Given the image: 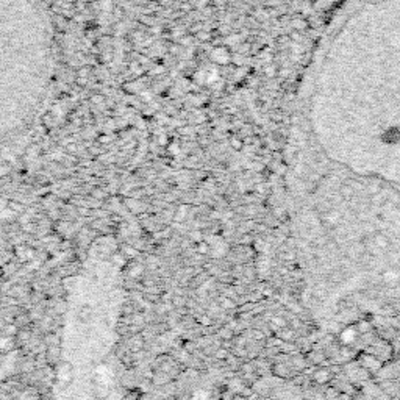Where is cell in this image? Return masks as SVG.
<instances>
[{"label":"cell","mask_w":400,"mask_h":400,"mask_svg":"<svg viewBox=\"0 0 400 400\" xmlns=\"http://www.w3.org/2000/svg\"><path fill=\"white\" fill-rule=\"evenodd\" d=\"M325 395H327V397H330V395H336V397H338V392H334L331 388H328V392H327Z\"/></svg>","instance_id":"cell-17"},{"label":"cell","mask_w":400,"mask_h":400,"mask_svg":"<svg viewBox=\"0 0 400 400\" xmlns=\"http://www.w3.org/2000/svg\"><path fill=\"white\" fill-rule=\"evenodd\" d=\"M273 374L279 375V377H288V375H289L288 367H286L285 364H280V363L273 366Z\"/></svg>","instance_id":"cell-7"},{"label":"cell","mask_w":400,"mask_h":400,"mask_svg":"<svg viewBox=\"0 0 400 400\" xmlns=\"http://www.w3.org/2000/svg\"><path fill=\"white\" fill-rule=\"evenodd\" d=\"M91 318H92V308L89 305H83L81 306V310H80V319H81V322H89L91 321Z\"/></svg>","instance_id":"cell-6"},{"label":"cell","mask_w":400,"mask_h":400,"mask_svg":"<svg viewBox=\"0 0 400 400\" xmlns=\"http://www.w3.org/2000/svg\"><path fill=\"white\" fill-rule=\"evenodd\" d=\"M340 194L344 197V199H347V200H350V197L353 196V190L350 188V184H349V186H343L341 188V191H340Z\"/></svg>","instance_id":"cell-9"},{"label":"cell","mask_w":400,"mask_h":400,"mask_svg":"<svg viewBox=\"0 0 400 400\" xmlns=\"http://www.w3.org/2000/svg\"><path fill=\"white\" fill-rule=\"evenodd\" d=\"M383 280L388 285H397L400 282V270L398 269H389L383 273Z\"/></svg>","instance_id":"cell-3"},{"label":"cell","mask_w":400,"mask_h":400,"mask_svg":"<svg viewBox=\"0 0 400 400\" xmlns=\"http://www.w3.org/2000/svg\"><path fill=\"white\" fill-rule=\"evenodd\" d=\"M291 25H292V28H294V32H306V30L310 28V22H308V19L306 17H303V16H300V14H297V16H294L292 19H291Z\"/></svg>","instance_id":"cell-2"},{"label":"cell","mask_w":400,"mask_h":400,"mask_svg":"<svg viewBox=\"0 0 400 400\" xmlns=\"http://www.w3.org/2000/svg\"><path fill=\"white\" fill-rule=\"evenodd\" d=\"M94 102H96V103H100V102H102V97H96Z\"/></svg>","instance_id":"cell-18"},{"label":"cell","mask_w":400,"mask_h":400,"mask_svg":"<svg viewBox=\"0 0 400 400\" xmlns=\"http://www.w3.org/2000/svg\"><path fill=\"white\" fill-rule=\"evenodd\" d=\"M380 193V186H371V194H378Z\"/></svg>","instance_id":"cell-15"},{"label":"cell","mask_w":400,"mask_h":400,"mask_svg":"<svg viewBox=\"0 0 400 400\" xmlns=\"http://www.w3.org/2000/svg\"><path fill=\"white\" fill-rule=\"evenodd\" d=\"M49 50V24L35 0H0V91L38 88Z\"/></svg>","instance_id":"cell-1"},{"label":"cell","mask_w":400,"mask_h":400,"mask_svg":"<svg viewBox=\"0 0 400 400\" xmlns=\"http://www.w3.org/2000/svg\"><path fill=\"white\" fill-rule=\"evenodd\" d=\"M199 249H200L202 254H206V252H208V245H206V244H200V247H199Z\"/></svg>","instance_id":"cell-14"},{"label":"cell","mask_w":400,"mask_h":400,"mask_svg":"<svg viewBox=\"0 0 400 400\" xmlns=\"http://www.w3.org/2000/svg\"><path fill=\"white\" fill-rule=\"evenodd\" d=\"M294 336H296V333H294V330H291V328H282V331H280V338L283 341H292L294 340Z\"/></svg>","instance_id":"cell-8"},{"label":"cell","mask_w":400,"mask_h":400,"mask_svg":"<svg viewBox=\"0 0 400 400\" xmlns=\"http://www.w3.org/2000/svg\"><path fill=\"white\" fill-rule=\"evenodd\" d=\"M374 245L378 249V250H386L389 247V239L388 236L382 235V233H377L374 236Z\"/></svg>","instance_id":"cell-5"},{"label":"cell","mask_w":400,"mask_h":400,"mask_svg":"<svg viewBox=\"0 0 400 400\" xmlns=\"http://www.w3.org/2000/svg\"><path fill=\"white\" fill-rule=\"evenodd\" d=\"M255 338H257V340H264V333H261V331H255Z\"/></svg>","instance_id":"cell-16"},{"label":"cell","mask_w":400,"mask_h":400,"mask_svg":"<svg viewBox=\"0 0 400 400\" xmlns=\"http://www.w3.org/2000/svg\"><path fill=\"white\" fill-rule=\"evenodd\" d=\"M222 305L227 306V308H230V306H233V303L230 302V299H222Z\"/></svg>","instance_id":"cell-12"},{"label":"cell","mask_w":400,"mask_h":400,"mask_svg":"<svg viewBox=\"0 0 400 400\" xmlns=\"http://www.w3.org/2000/svg\"><path fill=\"white\" fill-rule=\"evenodd\" d=\"M367 325H369L367 322H363V324H360V330H361V331H367V330H369V327H367Z\"/></svg>","instance_id":"cell-13"},{"label":"cell","mask_w":400,"mask_h":400,"mask_svg":"<svg viewBox=\"0 0 400 400\" xmlns=\"http://www.w3.org/2000/svg\"><path fill=\"white\" fill-rule=\"evenodd\" d=\"M231 147L235 150H241L244 147V142L241 139H238V138H231Z\"/></svg>","instance_id":"cell-11"},{"label":"cell","mask_w":400,"mask_h":400,"mask_svg":"<svg viewBox=\"0 0 400 400\" xmlns=\"http://www.w3.org/2000/svg\"><path fill=\"white\" fill-rule=\"evenodd\" d=\"M272 324H275L277 327H280V328H285V327L288 325L286 319H285V318H280V316L273 318V319H272Z\"/></svg>","instance_id":"cell-10"},{"label":"cell","mask_w":400,"mask_h":400,"mask_svg":"<svg viewBox=\"0 0 400 400\" xmlns=\"http://www.w3.org/2000/svg\"><path fill=\"white\" fill-rule=\"evenodd\" d=\"M313 380L318 385H325L331 380V372L328 371V369H319V371L313 375Z\"/></svg>","instance_id":"cell-4"}]
</instances>
